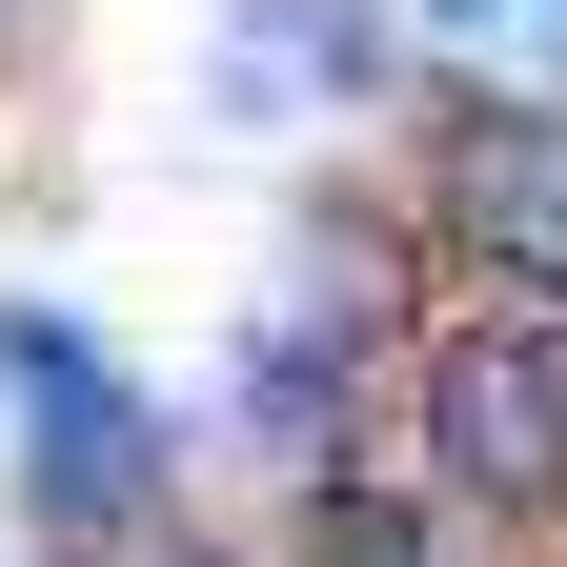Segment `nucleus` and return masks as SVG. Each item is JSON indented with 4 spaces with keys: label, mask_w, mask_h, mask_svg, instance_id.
Wrapping results in <instances>:
<instances>
[{
    "label": "nucleus",
    "mask_w": 567,
    "mask_h": 567,
    "mask_svg": "<svg viewBox=\"0 0 567 567\" xmlns=\"http://www.w3.org/2000/svg\"><path fill=\"white\" fill-rule=\"evenodd\" d=\"M425 466L446 507H567V344L547 305H486L425 344Z\"/></svg>",
    "instance_id": "nucleus-1"
},
{
    "label": "nucleus",
    "mask_w": 567,
    "mask_h": 567,
    "mask_svg": "<svg viewBox=\"0 0 567 567\" xmlns=\"http://www.w3.org/2000/svg\"><path fill=\"white\" fill-rule=\"evenodd\" d=\"M0 385H21V466H41L61 527H142V507H163V446H142L122 365H102L61 305H0Z\"/></svg>",
    "instance_id": "nucleus-2"
},
{
    "label": "nucleus",
    "mask_w": 567,
    "mask_h": 567,
    "mask_svg": "<svg viewBox=\"0 0 567 567\" xmlns=\"http://www.w3.org/2000/svg\"><path fill=\"white\" fill-rule=\"evenodd\" d=\"M446 244L486 284L567 305V102H466L446 122Z\"/></svg>",
    "instance_id": "nucleus-3"
},
{
    "label": "nucleus",
    "mask_w": 567,
    "mask_h": 567,
    "mask_svg": "<svg viewBox=\"0 0 567 567\" xmlns=\"http://www.w3.org/2000/svg\"><path fill=\"white\" fill-rule=\"evenodd\" d=\"M305 82H385V41L344 0H264V41H224V102H305Z\"/></svg>",
    "instance_id": "nucleus-4"
}]
</instances>
